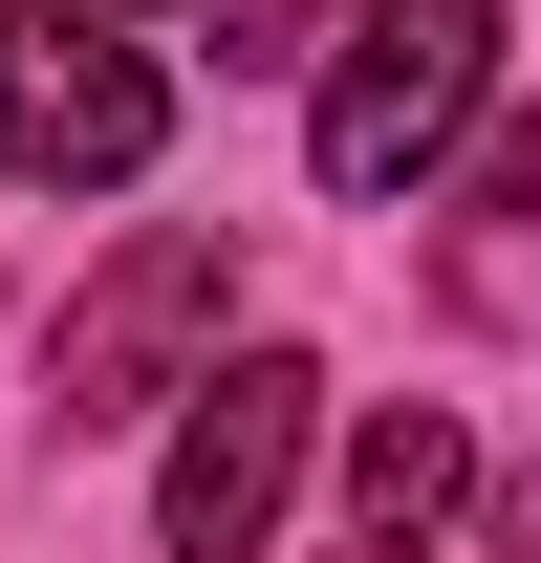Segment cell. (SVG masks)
<instances>
[{"instance_id":"obj_1","label":"cell","mask_w":541,"mask_h":563,"mask_svg":"<svg viewBox=\"0 0 541 563\" xmlns=\"http://www.w3.org/2000/svg\"><path fill=\"white\" fill-rule=\"evenodd\" d=\"M476 109H498V0H346L303 152H325V196H433L476 152Z\"/></svg>"},{"instance_id":"obj_2","label":"cell","mask_w":541,"mask_h":563,"mask_svg":"<svg viewBox=\"0 0 541 563\" xmlns=\"http://www.w3.org/2000/svg\"><path fill=\"white\" fill-rule=\"evenodd\" d=\"M217 325H239V239L217 217H152L131 261L66 303V347H44V390H66V433H109V412H152V390H217Z\"/></svg>"},{"instance_id":"obj_3","label":"cell","mask_w":541,"mask_h":563,"mask_svg":"<svg viewBox=\"0 0 541 563\" xmlns=\"http://www.w3.org/2000/svg\"><path fill=\"white\" fill-rule=\"evenodd\" d=\"M152 131H174V87H152L87 0H0V174H44V196H131Z\"/></svg>"},{"instance_id":"obj_4","label":"cell","mask_w":541,"mask_h":563,"mask_svg":"<svg viewBox=\"0 0 541 563\" xmlns=\"http://www.w3.org/2000/svg\"><path fill=\"white\" fill-rule=\"evenodd\" d=\"M303 455H325V368H303V347H239L196 390V433H174V477H152V542H174V563H261L281 498H303Z\"/></svg>"},{"instance_id":"obj_5","label":"cell","mask_w":541,"mask_h":563,"mask_svg":"<svg viewBox=\"0 0 541 563\" xmlns=\"http://www.w3.org/2000/svg\"><path fill=\"white\" fill-rule=\"evenodd\" d=\"M476 498V433L433 412V390H390V412L346 433V520H325V563H433V520Z\"/></svg>"},{"instance_id":"obj_6","label":"cell","mask_w":541,"mask_h":563,"mask_svg":"<svg viewBox=\"0 0 541 563\" xmlns=\"http://www.w3.org/2000/svg\"><path fill=\"white\" fill-rule=\"evenodd\" d=\"M217 44L239 66H303V0H217Z\"/></svg>"},{"instance_id":"obj_7","label":"cell","mask_w":541,"mask_h":563,"mask_svg":"<svg viewBox=\"0 0 541 563\" xmlns=\"http://www.w3.org/2000/svg\"><path fill=\"white\" fill-rule=\"evenodd\" d=\"M476 196H498V217H541V109H520L498 152H476Z\"/></svg>"},{"instance_id":"obj_8","label":"cell","mask_w":541,"mask_h":563,"mask_svg":"<svg viewBox=\"0 0 541 563\" xmlns=\"http://www.w3.org/2000/svg\"><path fill=\"white\" fill-rule=\"evenodd\" d=\"M498 563H541V477H520V498H498Z\"/></svg>"},{"instance_id":"obj_9","label":"cell","mask_w":541,"mask_h":563,"mask_svg":"<svg viewBox=\"0 0 541 563\" xmlns=\"http://www.w3.org/2000/svg\"><path fill=\"white\" fill-rule=\"evenodd\" d=\"M87 22H131V0H87Z\"/></svg>"}]
</instances>
